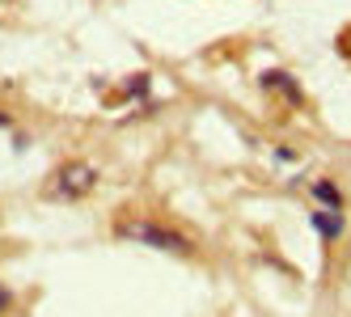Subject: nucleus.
Returning a JSON list of instances; mask_svg holds the SVG:
<instances>
[{"mask_svg":"<svg viewBox=\"0 0 351 317\" xmlns=\"http://www.w3.org/2000/svg\"><path fill=\"white\" fill-rule=\"evenodd\" d=\"M114 233H119L123 241H140V246L169 250V254H191V250H195L178 229H165V225H157V220H144V216H136V220H119Z\"/></svg>","mask_w":351,"mask_h":317,"instance_id":"f257e3e1","label":"nucleus"},{"mask_svg":"<svg viewBox=\"0 0 351 317\" xmlns=\"http://www.w3.org/2000/svg\"><path fill=\"white\" fill-rule=\"evenodd\" d=\"M309 225H313L326 241H339V233H343V216H339V212H322V207H317V212H309Z\"/></svg>","mask_w":351,"mask_h":317,"instance_id":"20e7f679","label":"nucleus"},{"mask_svg":"<svg viewBox=\"0 0 351 317\" xmlns=\"http://www.w3.org/2000/svg\"><path fill=\"white\" fill-rule=\"evenodd\" d=\"M313 194L326 203L322 212H339V207H343V190H339L335 182H313Z\"/></svg>","mask_w":351,"mask_h":317,"instance_id":"39448f33","label":"nucleus"},{"mask_svg":"<svg viewBox=\"0 0 351 317\" xmlns=\"http://www.w3.org/2000/svg\"><path fill=\"white\" fill-rule=\"evenodd\" d=\"M263 89H280V93L288 97L292 106H300V102H305V97H300V85L288 77V72H280V68H267V72H263Z\"/></svg>","mask_w":351,"mask_h":317,"instance_id":"7ed1b4c3","label":"nucleus"},{"mask_svg":"<svg viewBox=\"0 0 351 317\" xmlns=\"http://www.w3.org/2000/svg\"><path fill=\"white\" fill-rule=\"evenodd\" d=\"M9 305H13V296H9V288L0 283V313H9Z\"/></svg>","mask_w":351,"mask_h":317,"instance_id":"423d86ee","label":"nucleus"},{"mask_svg":"<svg viewBox=\"0 0 351 317\" xmlns=\"http://www.w3.org/2000/svg\"><path fill=\"white\" fill-rule=\"evenodd\" d=\"M93 182H97L93 165H85V161H72V165H64L60 174H56V194H68V199H81V194H89V190H93Z\"/></svg>","mask_w":351,"mask_h":317,"instance_id":"f03ea898","label":"nucleus"},{"mask_svg":"<svg viewBox=\"0 0 351 317\" xmlns=\"http://www.w3.org/2000/svg\"><path fill=\"white\" fill-rule=\"evenodd\" d=\"M0 127H9V114L5 110H0Z\"/></svg>","mask_w":351,"mask_h":317,"instance_id":"0eeeda50","label":"nucleus"}]
</instances>
